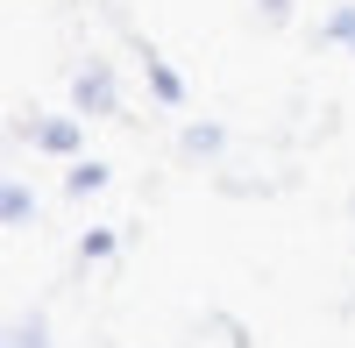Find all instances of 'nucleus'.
Masks as SVG:
<instances>
[{
  "label": "nucleus",
  "mask_w": 355,
  "mask_h": 348,
  "mask_svg": "<svg viewBox=\"0 0 355 348\" xmlns=\"http://www.w3.org/2000/svg\"><path fill=\"white\" fill-rule=\"evenodd\" d=\"M142 64H150V85H157V100H164V107H178V100H185V85H178V71L164 64V57H157V50H150V57H142Z\"/></svg>",
  "instance_id": "nucleus-3"
},
{
  "label": "nucleus",
  "mask_w": 355,
  "mask_h": 348,
  "mask_svg": "<svg viewBox=\"0 0 355 348\" xmlns=\"http://www.w3.org/2000/svg\"><path fill=\"white\" fill-rule=\"evenodd\" d=\"M78 256H85V263H100V256H114V235H85V242H78Z\"/></svg>",
  "instance_id": "nucleus-7"
},
{
  "label": "nucleus",
  "mask_w": 355,
  "mask_h": 348,
  "mask_svg": "<svg viewBox=\"0 0 355 348\" xmlns=\"http://www.w3.org/2000/svg\"><path fill=\"white\" fill-rule=\"evenodd\" d=\"M100 185H107L100 164H78V171H71V192H100Z\"/></svg>",
  "instance_id": "nucleus-5"
},
{
  "label": "nucleus",
  "mask_w": 355,
  "mask_h": 348,
  "mask_svg": "<svg viewBox=\"0 0 355 348\" xmlns=\"http://www.w3.org/2000/svg\"><path fill=\"white\" fill-rule=\"evenodd\" d=\"M36 150L71 157V150H78V121H36Z\"/></svg>",
  "instance_id": "nucleus-1"
},
{
  "label": "nucleus",
  "mask_w": 355,
  "mask_h": 348,
  "mask_svg": "<svg viewBox=\"0 0 355 348\" xmlns=\"http://www.w3.org/2000/svg\"><path fill=\"white\" fill-rule=\"evenodd\" d=\"M320 36H334V43H348V50H355V8L327 15V28H320Z\"/></svg>",
  "instance_id": "nucleus-4"
},
{
  "label": "nucleus",
  "mask_w": 355,
  "mask_h": 348,
  "mask_svg": "<svg viewBox=\"0 0 355 348\" xmlns=\"http://www.w3.org/2000/svg\"><path fill=\"white\" fill-rule=\"evenodd\" d=\"M78 107L107 114V107H114V78H107V71H78Z\"/></svg>",
  "instance_id": "nucleus-2"
},
{
  "label": "nucleus",
  "mask_w": 355,
  "mask_h": 348,
  "mask_svg": "<svg viewBox=\"0 0 355 348\" xmlns=\"http://www.w3.org/2000/svg\"><path fill=\"white\" fill-rule=\"evenodd\" d=\"M28 207H36V199H28V185H8V220H15V227L28 220Z\"/></svg>",
  "instance_id": "nucleus-6"
}]
</instances>
